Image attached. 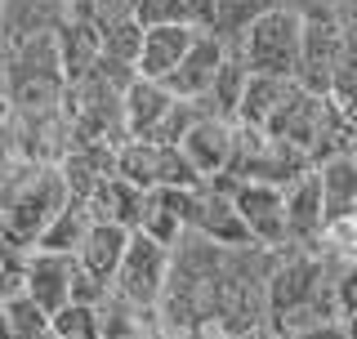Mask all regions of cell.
Returning a JSON list of instances; mask_svg holds the SVG:
<instances>
[{"mask_svg":"<svg viewBox=\"0 0 357 339\" xmlns=\"http://www.w3.org/2000/svg\"><path fill=\"white\" fill-rule=\"evenodd\" d=\"M299 27L304 14L286 5H273L264 14H255L237 31V59L250 76H273V81H295V63H299Z\"/></svg>","mask_w":357,"mask_h":339,"instance_id":"obj_1","label":"cell"},{"mask_svg":"<svg viewBox=\"0 0 357 339\" xmlns=\"http://www.w3.org/2000/svg\"><path fill=\"white\" fill-rule=\"evenodd\" d=\"M349 31L340 27V18H331L326 9L321 14H308L304 27H299V63H295V89H304L308 98H326L331 81L340 72V63L349 59Z\"/></svg>","mask_w":357,"mask_h":339,"instance_id":"obj_2","label":"cell"},{"mask_svg":"<svg viewBox=\"0 0 357 339\" xmlns=\"http://www.w3.org/2000/svg\"><path fill=\"white\" fill-rule=\"evenodd\" d=\"M165 277H170V250L156 246L152 236H143V232H130L126 255H121L116 277H112V295L126 299L130 308H139V312L156 308V299H161V290H165Z\"/></svg>","mask_w":357,"mask_h":339,"instance_id":"obj_3","label":"cell"},{"mask_svg":"<svg viewBox=\"0 0 357 339\" xmlns=\"http://www.w3.org/2000/svg\"><path fill=\"white\" fill-rule=\"evenodd\" d=\"M228 188V201L237 210L250 246H290L286 236V214H282V188L273 183H223Z\"/></svg>","mask_w":357,"mask_h":339,"instance_id":"obj_4","label":"cell"},{"mask_svg":"<svg viewBox=\"0 0 357 339\" xmlns=\"http://www.w3.org/2000/svg\"><path fill=\"white\" fill-rule=\"evenodd\" d=\"M223 54H228V40L210 36V31H197L192 45L183 50V59H178V67L161 81V85H165V94L178 98V103H197V98L210 89V81H215Z\"/></svg>","mask_w":357,"mask_h":339,"instance_id":"obj_5","label":"cell"},{"mask_svg":"<svg viewBox=\"0 0 357 339\" xmlns=\"http://www.w3.org/2000/svg\"><path fill=\"white\" fill-rule=\"evenodd\" d=\"M72 268L76 259L72 255H27L22 259V273H18V290L27 295L36 308L50 317V312H59L67 299H72Z\"/></svg>","mask_w":357,"mask_h":339,"instance_id":"obj_6","label":"cell"},{"mask_svg":"<svg viewBox=\"0 0 357 339\" xmlns=\"http://www.w3.org/2000/svg\"><path fill=\"white\" fill-rule=\"evenodd\" d=\"M178 152H183V161L197 170L201 183L223 179L228 174V161H232V126L210 121V116H197L192 130L178 139Z\"/></svg>","mask_w":357,"mask_h":339,"instance_id":"obj_7","label":"cell"},{"mask_svg":"<svg viewBox=\"0 0 357 339\" xmlns=\"http://www.w3.org/2000/svg\"><path fill=\"white\" fill-rule=\"evenodd\" d=\"M201 27H188V22H161V27H143V45H139V59H134V76L139 81H156L161 85L165 76L178 67L183 50L192 45Z\"/></svg>","mask_w":357,"mask_h":339,"instance_id":"obj_8","label":"cell"},{"mask_svg":"<svg viewBox=\"0 0 357 339\" xmlns=\"http://www.w3.org/2000/svg\"><path fill=\"white\" fill-rule=\"evenodd\" d=\"M143 197H148V192H139V188H130L126 179L107 174V179H98L94 192L85 197V214H89V223H112V228H121V232H134L139 219H143Z\"/></svg>","mask_w":357,"mask_h":339,"instance_id":"obj_9","label":"cell"},{"mask_svg":"<svg viewBox=\"0 0 357 339\" xmlns=\"http://www.w3.org/2000/svg\"><path fill=\"white\" fill-rule=\"evenodd\" d=\"M174 98L165 94V85H156V81H134L121 89V130H126V139H139V143H148L152 139V130L161 126V116L170 112Z\"/></svg>","mask_w":357,"mask_h":339,"instance_id":"obj_10","label":"cell"},{"mask_svg":"<svg viewBox=\"0 0 357 339\" xmlns=\"http://www.w3.org/2000/svg\"><path fill=\"white\" fill-rule=\"evenodd\" d=\"M317 197H321V223L326 228H340V223L353 219V201H357V170L353 156H331L317 170Z\"/></svg>","mask_w":357,"mask_h":339,"instance_id":"obj_11","label":"cell"},{"mask_svg":"<svg viewBox=\"0 0 357 339\" xmlns=\"http://www.w3.org/2000/svg\"><path fill=\"white\" fill-rule=\"evenodd\" d=\"M126 241H130V232L112 228V223H89V232L81 236V246H76L72 259L89 281H98V286L112 290V277H116V264H121V255H126Z\"/></svg>","mask_w":357,"mask_h":339,"instance_id":"obj_12","label":"cell"},{"mask_svg":"<svg viewBox=\"0 0 357 339\" xmlns=\"http://www.w3.org/2000/svg\"><path fill=\"white\" fill-rule=\"evenodd\" d=\"M282 214H286V236L290 246H304L317 232H326L321 223V197H317V174H299L282 188Z\"/></svg>","mask_w":357,"mask_h":339,"instance_id":"obj_13","label":"cell"},{"mask_svg":"<svg viewBox=\"0 0 357 339\" xmlns=\"http://www.w3.org/2000/svg\"><path fill=\"white\" fill-rule=\"evenodd\" d=\"M54 54H59L63 85L85 81V72L98 59V31L89 27V22H81V18H63L59 27H54Z\"/></svg>","mask_w":357,"mask_h":339,"instance_id":"obj_14","label":"cell"},{"mask_svg":"<svg viewBox=\"0 0 357 339\" xmlns=\"http://www.w3.org/2000/svg\"><path fill=\"white\" fill-rule=\"evenodd\" d=\"M241 89H245V67L237 54H223V63H219V72H215V81H210V89L197 98V112L201 116H210V121H223V126H232L237 121V103H241Z\"/></svg>","mask_w":357,"mask_h":339,"instance_id":"obj_15","label":"cell"},{"mask_svg":"<svg viewBox=\"0 0 357 339\" xmlns=\"http://www.w3.org/2000/svg\"><path fill=\"white\" fill-rule=\"evenodd\" d=\"M295 81H273V76H250L245 72V89H241V103H237V121L232 126L241 130H264L268 116L277 112V103L290 94Z\"/></svg>","mask_w":357,"mask_h":339,"instance_id":"obj_16","label":"cell"},{"mask_svg":"<svg viewBox=\"0 0 357 339\" xmlns=\"http://www.w3.org/2000/svg\"><path fill=\"white\" fill-rule=\"evenodd\" d=\"M85 232H89V214H85V206H76V201H63V206L54 210V219L36 232V250H45V255H76V246H81Z\"/></svg>","mask_w":357,"mask_h":339,"instance_id":"obj_17","label":"cell"},{"mask_svg":"<svg viewBox=\"0 0 357 339\" xmlns=\"http://www.w3.org/2000/svg\"><path fill=\"white\" fill-rule=\"evenodd\" d=\"M0 339H50V317L18 290L0 303Z\"/></svg>","mask_w":357,"mask_h":339,"instance_id":"obj_18","label":"cell"},{"mask_svg":"<svg viewBox=\"0 0 357 339\" xmlns=\"http://www.w3.org/2000/svg\"><path fill=\"white\" fill-rule=\"evenodd\" d=\"M139 45H143V27L134 18H121V22H107L103 31H98V54L112 63H126L134 67V59H139Z\"/></svg>","mask_w":357,"mask_h":339,"instance_id":"obj_19","label":"cell"},{"mask_svg":"<svg viewBox=\"0 0 357 339\" xmlns=\"http://www.w3.org/2000/svg\"><path fill=\"white\" fill-rule=\"evenodd\" d=\"M50 339H98V312L89 303H63L50 312Z\"/></svg>","mask_w":357,"mask_h":339,"instance_id":"obj_20","label":"cell"},{"mask_svg":"<svg viewBox=\"0 0 357 339\" xmlns=\"http://www.w3.org/2000/svg\"><path fill=\"white\" fill-rule=\"evenodd\" d=\"M197 116H201V112H197L192 103H178V98H174L170 112L161 116V126L152 130V139H148V143H161V148H178V139L192 130V121H197Z\"/></svg>","mask_w":357,"mask_h":339,"instance_id":"obj_21","label":"cell"},{"mask_svg":"<svg viewBox=\"0 0 357 339\" xmlns=\"http://www.w3.org/2000/svg\"><path fill=\"white\" fill-rule=\"evenodd\" d=\"M130 18L139 27H161V22H183L178 0H130Z\"/></svg>","mask_w":357,"mask_h":339,"instance_id":"obj_22","label":"cell"},{"mask_svg":"<svg viewBox=\"0 0 357 339\" xmlns=\"http://www.w3.org/2000/svg\"><path fill=\"white\" fill-rule=\"evenodd\" d=\"M5 116H9V98H5V89H0V126H5Z\"/></svg>","mask_w":357,"mask_h":339,"instance_id":"obj_23","label":"cell"},{"mask_svg":"<svg viewBox=\"0 0 357 339\" xmlns=\"http://www.w3.org/2000/svg\"><path fill=\"white\" fill-rule=\"evenodd\" d=\"M130 339H148V335H143V331H139V335H130Z\"/></svg>","mask_w":357,"mask_h":339,"instance_id":"obj_24","label":"cell"}]
</instances>
